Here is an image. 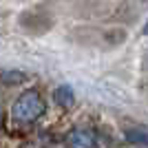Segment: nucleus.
<instances>
[{
  "mask_svg": "<svg viewBox=\"0 0 148 148\" xmlns=\"http://www.w3.org/2000/svg\"><path fill=\"white\" fill-rule=\"evenodd\" d=\"M44 111H47V104H44L42 95L38 91H33V88L22 93L13 102V108H11L13 117L22 124H31V122H36V119H40L44 115Z\"/></svg>",
  "mask_w": 148,
  "mask_h": 148,
  "instance_id": "nucleus-1",
  "label": "nucleus"
},
{
  "mask_svg": "<svg viewBox=\"0 0 148 148\" xmlns=\"http://www.w3.org/2000/svg\"><path fill=\"white\" fill-rule=\"evenodd\" d=\"M97 146V137L91 128L77 126V128L69 130L66 135V148H95Z\"/></svg>",
  "mask_w": 148,
  "mask_h": 148,
  "instance_id": "nucleus-2",
  "label": "nucleus"
},
{
  "mask_svg": "<svg viewBox=\"0 0 148 148\" xmlns=\"http://www.w3.org/2000/svg\"><path fill=\"white\" fill-rule=\"evenodd\" d=\"M53 99H56V104L62 106V108H71L73 102H75V93L69 84H60V86L53 91Z\"/></svg>",
  "mask_w": 148,
  "mask_h": 148,
  "instance_id": "nucleus-3",
  "label": "nucleus"
},
{
  "mask_svg": "<svg viewBox=\"0 0 148 148\" xmlns=\"http://www.w3.org/2000/svg\"><path fill=\"white\" fill-rule=\"evenodd\" d=\"M126 139L130 144H142V146H148V128H128L126 130Z\"/></svg>",
  "mask_w": 148,
  "mask_h": 148,
  "instance_id": "nucleus-4",
  "label": "nucleus"
},
{
  "mask_svg": "<svg viewBox=\"0 0 148 148\" xmlns=\"http://www.w3.org/2000/svg\"><path fill=\"white\" fill-rule=\"evenodd\" d=\"M25 80L27 75L20 73V71H0V82H5V84H20Z\"/></svg>",
  "mask_w": 148,
  "mask_h": 148,
  "instance_id": "nucleus-5",
  "label": "nucleus"
},
{
  "mask_svg": "<svg viewBox=\"0 0 148 148\" xmlns=\"http://www.w3.org/2000/svg\"><path fill=\"white\" fill-rule=\"evenodd\" d=\"M144 36H148V20H146V25H144Z\"/></svg>",
  "mask_w": 148,
  "mask_h": 148,
  "instance_id": "nucleus-6",
  "label": "nucleus"
}]
</instances>
